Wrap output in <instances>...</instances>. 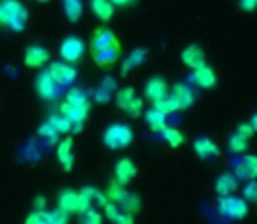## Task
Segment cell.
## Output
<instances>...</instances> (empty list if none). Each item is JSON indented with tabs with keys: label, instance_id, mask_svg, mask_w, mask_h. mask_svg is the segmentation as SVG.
Listing matches in <instances>:
<instances>
[{
	"label": "cell",
	"instance_id": "1",
	"mask_svg": "<svg viewBox=\"0 0 257 224\" xmlns=\"http://www.w3.org/2000/svg\"><path fill=\"white\" fill-rule=\"evenodd\" d=\"M28 21V11L20 0L0 2V27H9L14 32H23Z\"/></svg>",
	"mask_w": 257,
	"mask_h": 224
},
{
	"label": "cell",
	"instance_id": "2",
	"mask_svg": "<svg viewBox=\"0 0 257 224\" xmlns=\"http://www.w3.org/2000/svg\"><path fill=\"white\" fill-rule=\"evenodd\" d=\"M133 142V130L124 123H114L103 132V144L108 149H124Z\"/></svg>",
	"mask_w": 257,
	"mask_h": 224
},
{
	"label": "cell",
	"instance_id": "3",
	"mask_svg": "<svg viewBox=\"0 0 257 224\" xmlns=\"http://www.w3.org/2000/svg\"><path fill=\"white\" fill-rule=\"evenodd\" d=\"M219 214L224 215L226 219L231 221H240V219L247 217L248 214V201L240 196H231V194H224L219 198Z\"/></svg>",
	"mask_w": 257,
	"mask_h": 224
},
{
	"label": "cell",
	"instance_id": "4",
	"mask_svg": "<svg viewBox=\"0 0 257 224\" xmlns=\"http://www.w3.org/2000/svg\"><path fill=\"white\" fill-rule=\"evenodd\" d=\"M58 208H61L63 212L70 214H84L88 208H91V201L88 198L82 196L79 191H72V189H63L58 196Z\"/></svg>",
	"mask_w": 257,
	"mask_h": 224
},
{
	"label": "cell",
	"instance_id": "5",
	"mask_svg": "<svg viewBox=\"0 0 257 224\" xmlns=\"http://www.w3.org/2000/svg\"><path fill=\"white\" fill-rule=\"evenodd\" d=\"M231 168H233V175L238 180L257 179V156L255 154H240L238 158H234Z\"/></svg>",
	"mask_w": 257,
	"mask_h": 224
},
{
	"label": "cell",
	"instance_id": "6",
	"mask_svg": "<svg viewBox=\"0 0 257 224\" xmlns=\"http://www.w3.org/2000/svg\"><path fill=\"white\" fill-rule=\"evenodd\" d=\"M48 72L58 86H70L77 77L75 68L72 65H68L67 61H54V63L49 65Z\"/></svg>",
	"mask_w": 257,
	"mask_h": 224
},
{
	"label": "cell",
	"instance_id": "7",
	"mask_svg": "<svg viewBox=\"0 0 257 224\" xmlns=\"http://www.w3.org/2000/svg\"><path fill=\"white\" fill-rule=\"evenodd\" d=\"M84 42H82V39L79 37H67L63 42H61L60 46V56L63 58V61H67V63H75V61H79L84 55Z\"/></svg>",
	"mask_w": 257,
	"mask_h": 224
},
{
	"label": "cell",
	"instance_id": "8",
	"mask_svg": "<svg viewBox=\"0 0 257 224\" xmlns=\"http://www.w3.org/2000/svg\"><path fill=\"white\" fill-rule=\"evenodd\" d=\"M35 91L42 100H54L60 93V86L54 82L48 70L41 72L35 79Z\"/></svg>",
	"mask_w": 257,
	"mask_h": 224
},
{
	"label": "cell",
	"instance_id": "9",
	"mask_svg": "<svg viewBox=\"0 0 257 224\" xmlns=\"http://www.w3.org/2000/svg\"><path fill=\"white\" fill-rule=\"evenodd\" d=\"M115 44H121V42H119V39L114 35V32L107 27H102V28H96V30L93 32L89 48H91V53H95V51L110 48V46H115Z\"/></svg>",
	"mask_w": 257,
	"mask_h": 224
},
{
	"label": "cell",
	"instance_id": "10",
	"mask_svg": "<svg viewBox=\"0 0 257 224\" xmlns=\"http://www.w3.org/2000/svg\"><path fill=\"white\" fill-rule=\"evenodd\" d=\"M121 53H122L121 44H115V46H110V48H105V49H100V51L91 53V55H93V61H95L100 68H110L112 65L121 58Z\"/></svg>",
	"mask_w": 257,
	"mask_h": 224
},
{
	"label": "cell",
	"instance_id": "11",
	"mask_svg": "<svg viewBox=\"0 0 257 224\" xmlns=\"http://www.w3.org/2000/svg\"><path fill=\"white\" fill-rule=\"evenodd\" d=\"M49 61V51L42 46H28L25 51V65L30 68H42Z\"/></svg>",
	"mask_w": 257,
	"mask_h": 224
},
{
	"label": "cell",
	"instance_id": "12",
	"mask_svg": "<svg viewBox=\"0 0 257 224\" xmlns=\"http://www.w3.org/2000/svg\"><path fill=\"white\" fill-rule=\"evenodd\" d=\"M88 112L89 105H72L68 102H63L60 105V114H63L72 125H84Z\"/></svg>",
	"mask_w": 257,
	"mask_h": 224
},
{
	"label": "cell",
	"instance_id": "13",
	"mask_svg": "<svg viewBox=\"0 0 257 224\" xmlns=\"http://www.w3.org/2000/svg\"><path fill=\"white\" fill-rule=\"evenodd\" d=\"M137 175V167L130 158H121V160L115 163V168H114V180L122 186L130 182L133 177Z\"/></svg>",
	"mask_w": 257,
	"mask_h": 224
},
{
	"label": "cell",
	"instance_id": "14",
	"mask_svg": "<svg viewBox=\"0 0 257 224\" xmlns=\"http://www.w3.org/2000/svg\"><path fill=\"white\" fill-rule=\"evenodd\" d=\"M191 79H193L194 84L200 86V88H205V89L213 88V86H215V82H217L215 72H213V68L208 67L206 63L201 65V67H198V68H193Z\"/></svg>",
	"mask_w": 257,
	"mask_h": 224
},
{
	"label": "cell",
	"instance_id": "15",
	"mask_svg": "<svg viewBox=\"0 0 257 224\" xmlns=\"http://www.w3.org/2000/svg\"><path fill=\"white\" fill-rule=\"evenodd\" d=\"M56 156L58 161H60L61 168L65 172H70L74 168V140L72 139H65L58 144V149H56Z\"/></svg>",
	"mask_w": 257,
	"mask_h": 224
},
{
	"label": "cell",
	"instance_id": "16",
	"mask_svg": "<svg viewBox=\"0 0 257 224\" xmlns=\"http://www.w3.org/2000/svg\"><path fill=\"white\" fill-rule=\"evenodd\" d=\"M193 147H194V153H196L201 160H212V158L219 156V153H220L219 146H217L212 139H208V137H198V139L194 140Z\"/></svg>",
	"mask_w": 257,
	"mask_h": 224
},
{
	"label": "cell",
	"instance_id": "17",
	"mask_svg": "<svg viewBox=\"0 0 257 224\" xmlns=\"http://www.w3.org/2000/svg\"><path fill=\"white\" fill-rule=\"evenodd\" d=\"M146 98H149L151 102H156V100L163 98V96L168 95V86H166V81L163 77H151L149 81L146 82Z\"/></svg>",
	"mask_w": 257,
	"mask_h": 224
},
{
	"label": "cell",
	"instance_id": "18",
	"mask_svg": "<svg viewBox=\"0 0 257 224\" xmlns=\"http://www.w3.org/2000/svg\"><path fill=\"white\" fill-rule=\"evenodd\" d=\"M170 95H172L173 98L177 100V103H179V109L180 110L189 109V107L194 103V93H193V89H191L187 84H184V82H179V84L173 86L172 91H170Z\"/></svg>",
	"mask_w": 257,
	"mask_h": 224
},
{
	"label": "cell",
	"instance_id": "19",
	"mask_svg": "<svg viewBox=\"0 0 257 224\" xmlns=\"http://www.w3.org/2000/svg\"><path fill=\"white\" fill-rule=\"evenodd\" d=\"M180 58H182V63L189 68H198L201 65H205V53L203 49L198 44H191L180 53Z\"/></svg>",
	"mask_w": 257,
	"mask_h": 224
},
{
	"label": "cell",
	"instance_id": "20",
	"mask_svg": "<svg viewBox=\"0 0 257 224\" xmlns=\"http://www.w3.org/2000/svg\"><path fill=\"white\" fill-rule=\"evenodd\" d=\"M238 189V179L233 173H222V175L217 177L215 180V191L219 196L224 194H233Z\"/></svg>",
	"mask_w": 257,
	"mask_h": 224
},
{
	"label": "cell",
	"instance_id": "21",
	"mask_svg": "<svg viewBox=\"0 0 257 224\" xmlns=\"http://www.w3.org/2000/svg\"><path fill=\"white\" fill-rule=\"evenodd\" d=\"M146 58H147V49H144V48H137V49H133V51L130 53V56L126 58L124 61H122L121 74H122V75L130 74V72H132L133 68L140 67V65H142L144 61H146Z\"/></svg>",
	"mask_w": 257,
	"mask_h": 224
},
{
	"label": "cell",
	"instance_id": "22",
	"mask_svg": "<svg viewBox=\"0 0 257 224\" xmlns=\"http://www.w3.org/2000/svg\"><path fill=\"white\" fill-rule=\"evenodd\" d=\"M89 7H91V13L100 21H108L114 16V6H112L110 0H91Z\"/></svg>",
	"mask_w": 257,
	"mask_h": 224
},
{
	"label": "cell",
	"instance_id": "23",
	"mask_svg": "<svg viewBox=\"0 0 257 224\" xmlns=\"http://www.w3.org/2000/svg\"><path fill=\"white\" fill-rule=\"evenodd\" d=\"M63 2L65 16L70 23H77L82 16V0H61Z\"/></svg>",
	"mask_w": 257,
	"mask_h": 224
},
{
	"label": "cell",
	"instance_id": "24",
	"mask_svg": "<svg viewBox=\"0 0 257 224\" xmlns=\"http://www.w3.org/2000/svg\"><path fill=\"white\" fill-rule=\"evenodd\" d=\"M159 133H161V137L165 139V142L168 144L170 147H180L184 144V140H186L184 133L180 132L179 128H173V126H168V125H166Z\"/></svg>",
	"mask_w": 257,
	"mask_h": 224
},
{
	"label": "cell",
	"instance_id": "25",
	"mask_svg": "<svg viewBox=\"0 0 257 224\" xmlns=\"http://www.w3.org/2000/svg\"><path fill=\"white\" fill-rule=\"evenodd\" d=\"M146 121H147V125L151 126L153 132H161L166 126V114H163L161 110L153 107V109L146 110Z\"/></svg>",
	"mask_w": 257,
	"mask_h": 224
},
{
	"label": "cell",
	"instance_id": "26",
	"mask_svg": "<svg viewBox=\"0 0 257 224\" xmlns=\"http://www.w3.org/2000/svg\"><path fill=\"white\" fill-rule=\"evenodd\" d=\"M248 140L247 137H243L241 133L234 132L233 135L229 137V142H227V147H229V151L233 154H243L245 151H247L248 147Z\"/></svg>",
	"mask_w": 257,
	"mask_h": 224
},
{
	"label": "cell",
	"instance_id": "27",
	"mask_svg": "<svg viewBox=\"0 0 257 224\" xmlns=\"http://www.w3.org/2000/svg\"><path fill=\"white\" fill-rule=\"evenodd\" d=\"M154 103V109H158V110H161L163 114H173V112H177V110H180L179 109V103H177V100L173 98L172 95H166V96H163V98H159V100H156Z\"/></svg>",
	"mask_w": 257,
	"mask_h": 224
},
{
	"label": "cell",
	"instance_id": "28",
	"mask_svg": "<svg viewBox=\"0 0 257 224\" xmlns=\"http://www.w3.org/2000/svg\"><path fill=\"white\" fill-rule=\"evenodd\" d=\"M119 205H121L122 212H128V214H133V215H135L137 212L140 210V207H142V200H140L139 194L128 193V194L124 196V200H122Z\"/></svg>",
	"mask_w": 257,
	"mask_h": 224
},
{
	"label": "cell",
	"instance_id": "29",
	"mask_svg": "<svg viewBox=\"0 0 257 224\" xmlns=\"http://www.w3.org/2000/svg\"><path fill=\"white\" fill-rule=\"evenodd\" d=\"M48 123L53 126L54 130H56L58 133H68L72 130V123L68 121V119L65 118L63 114H60V112H56V114L49 116Z\"/></svg>",
	"mask_w": 257,
	"mask_h": 224
},
{
	"label": "cell",
	"instance_id": "30",
	"mask_svg": "<svg viewBox=\"0 0 257 224\" xmlns=\"http://www.w3.org/2000/svg\"><path fill=\"white\" fill-rule=\"evenodd\" d=\"M107 198L110 201H114L115 205H119L122 200H124V196L128 194V191H126V187L122 186V184H119V182H112L110 186H108V189H107Z\"/></svg>",
	"mask_w": 257,
	"mask_h": 224
},
{
	"label": "cell",
	"instance_id": "31",
	"mask_svg": "<svg viewBox=\"0 0 257 224\" xmlns=\"http://www.w3.org/2000/svg\"><path fill=\"white\" fill-rule=\"evenodd\" d=\"M65 102L72 103V105H89V98L81 88H72L67 93V100Z\"/></svg>",
	"mask_w": 257,
	"mask_h": 224
},
{
	"label": "cell",
	"instance_id": "32",
	"mask_svg": "<svg viewBox=\"0 0 257 224\" xmlns=\"http://www.w3.org/2000/svg\"><path fill=\"white\" fill-rule=\"evenodd\" d=\"M133 98H135V89L133 88H122V89H119L117 95H115V103H117L119 109L126 110L128 103L132 102Z\"/></svg>",
	"mask_w": 257,
	"mask_h": 224
},
{
	"label": "cell",
	"instance_id": "33",
	"mask_svg": "<svg viewBox=\"0 0 257 224\" xmlns=\"http://www.w3.org/2000/svg\"><path fill=\"white\" fill-rule=\"evenodd\" d=\"M79 224H103V217L100 215V212L93 210V208H88L84 214H81Z\"/></svg>",
	"mask_w": 257,
	"mask_h": 224
},
{
	"label": "cell",
	"instance_id": "34",
	"mask_svg": "<svg viewBox=\"0 0 257 224\" xmlns=\"http://www.w3.org/2000/svg\"><path fill=\"white\" fill-rule=\"evenodd\" d=\"M39 137H42V139H48V142H56L58 139V132L53 128L51 125H49L48 121L42 123L41 126H39Z\"/></svg>",
	"mask_w": 257,
	"mask_h": 224
},
{
	"label": "cell",
	"instance_id": "35",
	"mask_svg": "<svg viewBox=\"0 0 257 224\" xmlns=\"http://www.w3.org/2000/svg\"><path fill=\"white\" fill-rule=\"evenodd\" d=\"M25 224H51L49 222V212L46 210H35L27 217Z\"/></svg>",
	"mask_w": 257,
	"mask_h": 224
},
{
	"label": "cell",
	"instance_id": "36",
	"mask_svg": "<svg viewBox=\"0 0 257 224\" xmlns=\"http://www.w3.org/2000/svg\"><path fill=\"white\" fill-rule=\"evenodd\" d=\"M243 200L257 201V179H250L243 187Z\"/></svg>",
	"mask_w": 257,
	"mask_h": 224
},
{
	"label": "cell",
	"instance_id": "37",
	"mask_svg": "<svg viewBox=\"0 0 257 224\" xmlns=\"http://www.w3.org/2000/svg\"><path fill=\"white\" fill-rule=\"evenodd\" d=\"M126 112H128V116H132V118H139V116L144 112V100L139 98V96H135V98L128 103Z\"/></svg>",
	"mask_w": 257,
	"mask_h": 224
},
{
	"label": "cell",
	"instance_id": "38",
	"mask_svg": "<svg viewBox=\"0 0 257 224\" xmlns=\"http://www.w3.org/2000/svg\"><path fill=\"white\" fill-rule=\"evenodd\" d=\"M49 222L51 224H68V214L63 212L61 208L49 212Z\"/></svg>",
	"mask_w": 257,
	"mask_h": 224
},
{
	"label": "cell",
	"instance_id": "39",
	"mask_svg": "<svg viewBox=\"0 0 257 224\" xmlns=\"http://www.w3.org/2000/svg\"><path fill=\"white\" fill-rule=\"evenodd\" d=\"M112 222L114 224H135V215L119 210L117 214H115V217L112 219Z\"/></svg>",
	"mask_w": 257,
	"mask_h": 224
},
{
	"label": "cell",
	"instance_id": "40",
	"mask_svg": "<svg viewBox=\"0 0 257 224\" xmlns=\"http://www.w3.org/2000/svg\"><path fill=\"white\" fill-rule=\"evenodd\" d=\"M110 96H112V91H108V89L102 88V86H100V88L95 91V100L98 103H107L108 100H110Z\"/></svg>",
	"mask_w": 257,
	"mask_h": 224
},
{
	"label": "cell",
	"instance_id": "41",
	"mask_svg": "<svg viewBox=\"0 0 257 224\" xmlns=\"http://www.w3.org/2000/svg\"><path fill=\"white\" fill-rule=\"evenodd\" d=\"M79 193H81L84 198H88V200L93 203V201H95V198H96V194H98V189H96V187H93V186H86V187H82Z\"/></svg>",
	"mask_w": 257,
	"mask_h": 224
},
{
	"label": "cell",
	"instance_id": "42",
	"mask_svg": "<svg viewBox=\"0 0 257 224\" xmlns=\"http://www.w3.org/2000/svg\"><path fill=\"white\" fill-rule=\"evenodd\" d=\"M236 132L241 133L243 137H247V139H250L252 135H254V130H252L250 123H241V125L236 126Z\"/></svg>",
	"mask_w": 257,
	"mask_h": 224
},
{
	"label": "cell",
	"instance_id": "43",
	"mask_svg": "<svg viewBox=\"0 0 257 224\" xmlns=\"http://www.w3.org/2000/svg\"><path fill=\"white\" fill-rule=\"evenodd\" d=\"M100 86L105 89H108V91H114V89L117 88V82H115V79L110 77V75H105L102 79V82H100Z\"/></svg>",
	"mask_w": 257,
	"mask_h": 224
},
{
	"label": "cell",
	"instance_id": "44",
	"mask_svg": "<svg viewBox=\"0 0 257 224\" xmlns=\"http://www.w3.org/2000/svg\"><path fill=\"white\" fill-rule=\"evenodd\" d=\"M240 9L245 13H254L257 9V0H240Z\"/></svg>",
	"mask_w": 257,
	"mask_h": 224
},
{
	"label": "cell",
	"instance_id": "45",
	"mask_svg": "<svg viewBox=\"0 0 257 224\" xmlns=\"http://www.w3.org/2000/svg\"><path fill=\"white\" fill-rule=\"evenodd\" d=\"M103 210H105V215H107V217L112 221V219L115 217V214L119 212V208H117V205H115L114 201H108V203L103 207Z\"/></svg>",
	"mask_w": 257,
	"mask_h": 224
},
{
	"label": "cell",
	"instance_id": "46",
	"mask_svg": "<svg viewBox=\"0 0 257 224\" xmlns=\"http://www.w3.org/2000/svg\"><path fill=\"white\" fill-rule=\"evenodd\" d=\"M46 205H48V200L44 196H35L34 198V208L35 210H46Z\"/></svg>",
	"mask_w": 257,
	"mask_h": 224
},
{
	"label": "cell",
	"instance_id": "47",
	"mask_svg": "<svg viewBox=\"0 0 257 224\" xmlns=\"http://www.w3.org/2000/svg\"><path fill=\"white\" fill-rule=\"evenodd\" d=\"M112 6H119V7H124V6H130V4H133L135 0H110Z\"/></svg>",
	"mask_w": 257,
	"mask_h": 224
},
{
	"label": "cell",
	"instance_id": "48",
	"mask_svg": "<svg viewBox=\"0 0 257 224\" xmlns=\"http://www.w3.org/2000/svg\"><path fill=\"white\" fill-rule=\"evenodd\" d=\"M250 126H252V130H254V133L257 132V112L254 116H252V119H250Z\"/></svg>",
	"mask_w": 257,
	"mask_h": 224
},
{
	"label": "cell",
	"instance_id": "49",
	"mask_svg": "<svg viewBox=\"0 0 257 224\" xmlns=\"http://www.w3.org/2000/svg\"><path fill=\"white\" fill-rule=\"evenodd\" d=\"M39 2H49V0H39Z\"/></svg>",
	"mask_w": 257,
	"mask_h": 224
}]
</instances>
